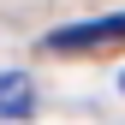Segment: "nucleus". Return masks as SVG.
Wrapping results in <instances>:
<instances>
[{
  "mask_svg": "<svg viewBox=\"0 0 125 125\" xmlns=\"http://www.w3.org/2000/svg\"><path fill=\"white\" fill-rule=\"evenodd\" d=\"M113 42H125V12H107V18H83V24H66L48 36V48L72 54V48H113Z\"/></svg>",
  "mask_w": 125,
  "mask_h": 125,
  "instance_id": "obj_1",
  "label": "nucleus"
},
{
  "mask_svg": "<svg viewBox=\"0 0 125 125\" xmlns=\"http://www.w3.org/2000/svg\"><path fill=\"white\" fill-rule=\"evenodd\" d=\"M30 113H36L30 72H0V119H30Z\"/></svg>",
  "mask_w": 125,
  "mask_h": 125,
  "instance_id": "obj_2",
  "label": "nucleus"
},
{
  "mask_svg": "<svg viewBox=\"0 0 125 125\" xmlns=\"http://www.w3.org/2000/svg\"><path fill=\"white\" fill-rule=\"evenodd\" d=\"M119 89H125V72H119Z\"/></svg>",
  "mask_w": 125,
  "mask_h": 125,
  "instance_id": "obj_3",
  "label": "nucleus"
}]
</instances>
